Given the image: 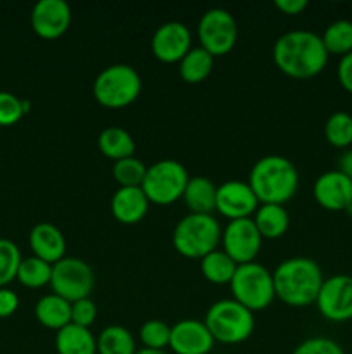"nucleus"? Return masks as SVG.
<instances>
[{
    "mask_svg": "<svg viewBox=\"0 0 352 354\" xmlns=\"http://www.w3.org/2000/svg\"><path fill=\"white\" fill-rule=\"evenodd\" d=\"M207 330L221 344H240L254 332V315L235 299H221L211 304L204 318Z\"/></svg>",
    "mask_w": 352,
    "mask_h": 354,
    "instance_id": "39448f33",
    "label": "nucleus"
},
{
    "mask_svg": "<svg viewBox=\"0 0 352 354\" xmlns=\"http://www.w3.org/2000/svg\"><path fill=\"white\" fill-rule=\"evenodd\" d=\"M17 280L21 286L30 287V289H40V287L50 283L52 279V265L43 261V259L31 256L21 261L19 270H17Z\"/></svg>",
    "mask_w": 352,
    "mask_h": 354,
    "instance_id": "c85d7f7f",
    "label": "nucleus"
},
{
    "mask_svg": "<svg viewBox=\"0 0 352 354\" xmlns=\"http://www.w3.org/2000/svg\"><path fill=\"white\" fill-rule=\"evenodd\" d=\"M21 261L19 248L9 239H0V287H6L16 279Z\"/></svg>",
    "mask_w": 352,
    "mask_h": 354,
    "instance_id": "2f4dec72",
    "label": "nucleus"
},
{
    "mask_svg": "<svg viewBox=\"0 0 352 354\" xmlns=\"http://www.w3.org/2000/svg\"><path fill=\"white\" fill-rule=\"evenodd\" d=\"M214 68V57L202 47H193L179 61V76L183 82L195 85L204 82Z\"/></svg>",
    "mask_w": 352,
    "mask_h": 354,
    "instance_id": "393cba45",
    "label": "nucleus"
},
{
    "mask_svg": "<svg viewBox=\"0 0 352 354\" xmlns=\"http://www.w3.org/2000/svg\"><path fill=\"white\" fill-rule=\"evenodd\" d=\"M30 248L33 256L43 261L55 265L66 258V239L55 225L41 221L37 223L30 232Z\"/></svg>",
    "mask_w": 352,
    "mask_h": 354,
    "instance_id": "a211bd4d",
    "label": "nucleus"
},
{
    "mask_svg": "<svg viewBox=\"0 0 352 354\" xmlns=\"http://www.w3.org/2000/svg\"><path fill=\"white\" fill-rule=\"evenodd\" d=\"M97 353L99 354H135V339L128 328L121 325L106 327L97 337Z\"/></svg>",
    "mask_w": 352,
    "mask_h": 354,
    "instance_id": "bb28decb",
    "label": "nucleus"
},
{
    "mask_svg": "<svg viewBox=\"0 0 352 354\" xmlns=\"http://www.w3.org/2000/svg\"><path fill=\"white\" fill-rule=\"evenodd\" d=\"M316 306L326 320L335 324L352 320V277L333 275L324 280Z\"/></svg>",
    "mask_w": 352,
    "mask_h": 354,
    "instance_id": "f8f14e48",
    "label": "nucleus"
},
{
    "mask_svg": "<svg viewBox=\"0 0 352 354\" xmlns=\"http://www.w3.org/2000/svg\"><path fill=\"white\" fill-rule=\"evenodd\" d=\"M313 194L316 203L326 211H349L352 207V180L338 169L317 176Z\"/></svg>",
    "mask_w": 352,
    "mask_h": 354,
    "instance_id": "dca6fc26",
    "label": "nucleus"
},
{
    "mask_svg": "<svg viewBox=\"0 0 352 354\" xmlns=\"http://www.w3.org/2000/svg\"><path fill=\"white\" fill-rule=\"evenodd\" d=\"M275 6L286 16H297L307 7V0H275Z\"/></svg>",
    "mask_w": 352,
    "mask_h": 354,
    "instance_id": "58836bf2",
    "label": "nucleus"
},
{
    "mask_svg": "<svg viewBox=\"0 0 352 354\" xmlns=\"http://www.w3.org/2000/svg\"><path fill=\"white\" fill-rule=\"evenodd\" d=\"M337 76L342 88L347 90L349 93H352V52L344 55V57H340L337 68Z\"/></svg>",
    "mask_w": 352,
    "mask_h": 354,
    "instance_id": "4c0bfd02",
    "label": "nucleus"
},
{
    "mask_svg": "<svg viewBox=\"0 0 352 354\" xmlns=\"http://www.w3.org/2000/svg\"><path fill=\"white\" fill-rule=\"evenodd\" d=\"M324 48H326L328 55H344L352 52V21L349 19H337L324 30L321 35Z\"/></svg>",
    "mask_w": 352,
    "mask_h": 354,
    "instance_id": "cd10ccee",
    "label": "nucleus"
},
{
    "mask_svg": "<svg viewBox=\"0 0 352 354\" xmlns=\"http://www.w3.org/2000/svg\"><path fill=\"white\" fill-rule=\"evenodd\" d=\"M323 272L311 258H289L276 266L273 286L278 299L292 308H306L316 303L323 286Z\"/></svg>",
    "mask_w": 352,
    "mask_h": 354,
    "instance_id": "f03ea898",
    "label": "nucleus"
},
{
    "mask_svg": "<svg viewBox=\"0 0 352 354\" xmlns=\"http://www.w3.org/2000/svg\"><path fill=\"white\" fill-rule=\"evenodd\" d=\"M217 187L206 176H192L188 180L182 199L185 201L190 213L211 214L216 209Z\"/></svg>",
    "mask_w": 352,
    "mask_h": 354,
    "instance_id": "aec40b11",
    "label": "nucleus"
},
{
    "mask_svg": "<svg viewBox=\"0 0 352 354\" xmlns=\"http://www.w3.org/2000/svg\"><path fill=\"white\" fill-rule=\"evenodd\" d=\"M50 287L54 294L69 303L86 299L95 287V275L88 263L79 258H62L52 265Z\"/></svg>",
    "mask_w": 352,
    "mask_h": 354,
    "instance_id": "1a4fd4ad",
    "label": "nucleus"
},
{
    "mask_svg": "<svg viewBox=\"0 0 352 354\" xmlns=\"http://www.w3.org/2000/svg\"><path fill=\"white\" fill-rule=\"evenodd\" d=\"M135 354H168L166 351H159V349H147V348H141V349H137V353Z\"/></svg>",
    "mask_w": 352,
    "mask_h": 354,
    "instance_id": "a19ab883",
    "label": "nucleus"
},
{
    "mask_svg": "<svg viewBox=\"0 0 352 354\" xmlns=\"http://www.w3.org/2000/svg\"><path fill=\"white\" fill-rule=\"evenodd\" d=\"M57 354H97V339L90 328L69 324L55 334Z\"/></svg>",
    "mask_w": 352,
    "mask_h": 354,
    "instance_id": "412c9836",
    "label": "nucleus"
},
{
    "mask_svg": "<svg viewBox=\"0 0 352 354\" xmlns=\"http://www.w3.org/2000/svg\"><path fill=\"white\" fill-rule=\"evenodd\" d=\"M214 339L206 324L193 318H185L171 327L169 348L175 354H209Z\"/></svg>",
    "mask_w": 352,
    "mask_h": 354,
    "instance_id": "f3484780",
    "label": "nucleus"
},
{
    "mask_svg": "<svg viewBox=\"0 0 352 354\" xmlns=\"http://www.w3.org/2000/svg\"><path fill=\"white\" fill-rule=\"evenodd\" d=\"M219 223L213 214L190 213L176 223L173 230V245L176 252L190 259H202L216 251L221 242Z\"/></svg>",
    "mask_w": 352,
    "mask_h": 354,
    "instance_id": "20e7f679",
    "label": "nucleus"
},
{
    "mask_svg": "<svg viewBox=\"0 0 352 354\" xmlns=\"http://www.w3.org/2000/svg\"><path fill=\"white\" fill-rule=\"evenodd\" d=\"M35 317L43 327L61 330L62 327L71 324V303L54 292L47 294L38 299Z\"/></svg>",
    "mask_w": 352,
    "mask_h": 354,
    "instance_id": "4be33fe9",
    "label": "nucleus"
},
{
    "mask_svg": "<svg viewBox=\"0 0 352 354\" xmlns=\"http://www.w3.org/2000/svg\"><path fill=\"white\" fill-rule=\"evenodd\" d=\"M324 138L337 149L352 145V116L345 111H337L324 123Z\"/></svg>",
    "mask_w": 352,
    "mask_h": 354,
    "instance_id": "c756f323",
    "label": "nucleus"
},
{
    "mask_svg": "<svg viewBox=\"0 0 352 354\" xmlns=\"http://www.w3.org/2000/svg\"><path fill=\"white\" fill-rule=\"evenodd\" d=\"M97 318V306L90 297L71 303V324L90 328Z\"/></svg>",
    "mask_w": 352,
    "mask_h": 354,
    "instance_id": "c9c22d12",
    "label": "nucleus"
},
{
    "mask_svg": "<svg viewBox=\"0 0 352 354\" xmlns=\"http://www.w3.org/2000/svg\"><path fill=\"white\" fill-rule=\"evenodd\" d=\"M292 354H345L342 346L328 337H311L300 342Z\"/></svg>",
    "mask_w": 352,
    "mask_h": 354,
    "instance_id": "f704fd0d",
    "label": "nucleus"
},
{
    "mask_svg": "<svg viewBox=\"0 0 352 354\" xmlns=\"http://www.w3.org/2000/svg\"><path fill=\"white\" fill-rule=\"evenodd\" d=\"M188 180V173L182 162L175 159H162L148 166L141 190L147 196L148 203L168 206L182 199Z\"/></svg>",
    "mask_w": 352,
    "mask_h": 354,
    "instance_id": "6e6552de",
    "label": "nucleus"
},
{
    "mask_svg": "<svg viewBox=\"0 0 352 354\" xmlns=\"http://www.w3.org/2000/svg\"><path fill=\"white\" fill-rule=\"evenodd\" d=\"M259 207V201L251 185L242 180H228L217 187L216 211L230 221L248 218Z\"/></svg>",
    "mask_w": 352,
    "mask_h": 354,
    "instance_id": "2eb2a0df",
    "label": "nucleus"
},
{
    "mask_svg": "<svg viewBox=\"0 0 352 354\" xmlns=\"http://www.w3.org/2000/svg\"><path fill=\"white\" fill-rule=\"evenodd\" d=\"M99 149L106 158L114 159V162L119 159L131 158L135 154L133 137L128 130L121 127H107L99 135Z\"/></svg>",
    "mask_w": 352,
    "mask_h": 354,
    "instance_id": "b1692460",
    "label": "nucleus"
},
{
    "mask_svg": "<svg viewBox=\"0 0 352 354\" xmlns=\"http://www.w3.org/2000/svg\"><path fill=\"white\" fill-rule=\"evenodd\" d=\"M141 92V78L130 64H113L97 75L93 82V97L109 109H121L138 99Z\"/></svg>",
    "mask_w": 352,
    "mask_h": 354,
    "instance_id": "423d86ee",
    "label": "nucleus"
},
{
    "mask_svg": "<svg viewBox=\"0 0 352 354\" xmlns=\"http://www.w3.org/2000/svg\"><path fill=\"white\" fill-rule=\"evenodd\" d=\"M147 168L148 166H145L144 161L131 156L114 162L113 176L119 187H141Z\"/></svg>",
    "mask_w": 352,
    "mask_h": 354,
    "instance_id": "7c9ffc66",
    "label": "nucleus"
},
{
    "mask_svg": "<svg viewBox=\"0 0 352 354\" xmlns=\"http://www.w3.org/2000/svg\"><path fill=\"white\" fill-rule=\"evenodd\" d=\"M150 48L157 61L166 64L179 62L192 48V33L186 24L179 21H168L154 31Z\"/></svg>",
    "mask_w": 352,
    "mask_h": 354,
    "instance_id": "ddd939ff",
    "label": "nucleus"
},
{
    "mask_svg": "<svg viewBox=\"0 0 352 354\" xmlns=\"http://www.w3.org/2000/svg\"><path fill=\"white\" fill-rule=\"evenodd\" d=\"M237 263L226 252L217 251V249L200 259V272H202L204 279L209 280L211 283H216V286L230 283L235 272H237Z\"/></svg>",
    "mask_w": 352,
    "mask_h": 354,
    "instance_id": "a878e982",
    "label": "nucleus"
},
{
    "mask_svg": "<svg viewBox=\"0 0 352 354\" xmlns=\"http://www.w3.org/2000/svg\"><path fill=\"white\" fill-rule=\"evenodd\" d=\"M19 306V297L14 290L0 287V318H7Z\"/></svg>",
    "mask_w": 352,
    "mask_h": 354,
    "instance_id": "e433bc0d",
    "label": "nucleus"
},
{
    "mask_svg": "<svg viewBox=\"0 0 352 354\" xmlns=\"http://www.w3.org/2000/svg\"><path fill=\"white\" fill-rule=\"evenodd\" d=\"M338 171L344 173L347 178L352 180V149L342 152V156L338 158Z\"/></svg>",
    "mask_w": 352,
    "mask_h": 354,
    "instance_id": "ea45409f",
    "label": "nucleus"
},
{
    "mask_svg": "<svg viewBox=\"0 0 352 354\" xmlns=\"http://www.w3.org/2000/svg\"><path fill=\"white\" fill-rule=\"evenodd\" d=\"M273 61L283 75L306 80L320 75L328 64V52L320 35L307 30L283 33L273 45Z\"/></svg>",
    "mask_w": 352,
    "mask_h": 354,
    "instance_id": "f257e3e1",
    "label": "nucleus"
},
{
    "mask_svg": "<svg viewBox=\"0 0 352 354\" xmlns=\"http://www.w3.org/2000/svg\"><path fill=\"white\" fill-rule=\"evenodd\" d=\"M254 223L262 239H280L289 230L290 216L280 204H261L255 209Z\"/></svg>",
    "mask_w": 352,
    "mask_h": 354,
    "instance_id": "5701e85b",
    "label": "nucleus"
},
{
    "mask_svg": "<svg viewBox=\"0 0 352 354\" xmlns=\"http://www.w3.org/2000/svg\"><path fill=\"white\" fill-rule=\"evenodd\" d=\"M169 339H171V327L161 320H148L140 328V341L144 348L159 349L164 351L169 348Z\"/></svg>",
    "mask_w": 352,
    "mask_h": 354,
    "instance_id": "473e14b6",
    "label": "nucleus"
},
{
    "mask_svg": "<svg viewBox=\"0 0 352 354\" xmlns=\"http://www.w3.org/2000/svg\"><path fill=\"white\" fill-rule=\"evenodd\" d=\"M200 47L213 57L228 54L237 44L238 30L235 17L226 9L214 7L202 14L197 26Z\"/></svg>",
    "mask_w": 352,
    "mask_h": 354,
    "instance_id": "9d476101",
    "label": "nucleus"
},
{
    "mask_svg": "<svg viewBox=\"0 0 352 354\" xmlns=\"http://www.w3.org/2000/svg\"><path fill=\"white\" fill-rule=\"evenodd\" d=\"M221 242H223V251L237 265H245V263L254 261L255 256L259 254L262 237L254 220L242 218V220H233L226 225L223 235H221Z\"/></svg>",
    "mask_w": 352,
    "mask_h": 354,
    "instance_id": "9b49d317",
    "label": "nucleus"
},
{
    "mask_svg": "<svg viewBox=\"0 0 352 354\" xmlns=\"http://www.w3.org/2000/svg\"><path fill=\"white\" fill-rule=\"evenodd\" d=\"M247 183L261 204L283 206L295 196L299 171L290 159L269 154L254 162Z\"/></svg>",
    "mask_w": 352,
    "mask_h": 354,
    "instance_id": "7ed1b4c3",
    "label": "nucleus"
},
{
    "mask_svg": "<svg viewBox=\"0 0 352 354\" xmlns=\"http://www.w3.org/2000/svg\"><path fill=\"white\" fill-rule=\"evenodd\" d=\"M23 100L10 92H0V127L16 124L24 116Z\"/></svg>",
    "mask_w": 352,
    "mask_h": 354,
    "instance_id": "72a5a7b5",
    "label": "nucleus"
},
{
    "mask_svg": "<svg viewBox=\"0 0 352 354\" xmlns=\"http://www.w3.org/2000/svg\"><path fill=\"white\" fill-rule=\"evenodd\" d=\"M71 7L66 0H40L31 10V28L38 37L55 40L71 24Z\"/></svg>",
    "mask_w": 352,
    "mask_h": 354,
    "instance_id": "4468645a",
    "label": "nucleus"
},
{
    "mask_svg": "<svg viewBox=\"0 0 352 354\" xmlns=\"http://www.w3.org/2000/svg\"><path fill=\"white\" fill-rule=\"evenodd\" d=\"M230 287L233 299L251 311L266 310L276 297L273 273L254 261L237 266Z\"/></svg>",
    "mask_w": 352,
    "mask_h": 354,
    "instance_id": "0eeeda50",
    "label": "nucleus"
},
{
    "mask_svg": "<svg viewBox=\"0 0 352 354\" xmlns=\"http://www.w3.org/2000/svg\"><path fill=\"white\" fill-rule=\"evenodd\" d=\"M148 204L141 187H119L110 199V211L119 223L135 225L144 220Z\"/></svg>",
    "mask_w": 352,
    "mask_h": 354,
    "instance_id": "6ab92c4d",
    "label": "nucleus"
}]
</instances>
